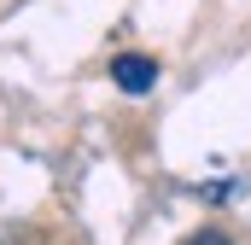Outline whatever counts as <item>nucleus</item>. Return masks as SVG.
Segmentation results:
<instances>
[{"label":"nucleus","instance_id":"f257e3e1","mask_svg":"<svg viewBox=\"0 0 251 245\" xmlns=\"http://www.w3.org/2000/svg\"><path fill=\"white\" fill-rule=\"evenodd\" d=\"M111 82L123 94H152L158 88V64L140 59V53H123V59H111Z\"/></svg>","mask_w":251,"mask_h":245},{"label":"nucleus","instance_id":"f03ea898","mask_svg":"<svg viewBox=\"0 0 251 245\" xmlns=\"http://www.w3.org/2000/svg\"><path fill=\"white\" fill-rule=\"evenodd\" d=\"M187 245H234V240H228V234H216V228H204V234H193Z\"/></svg>","mask_w":251,"mask_h":245}]
</instances>
